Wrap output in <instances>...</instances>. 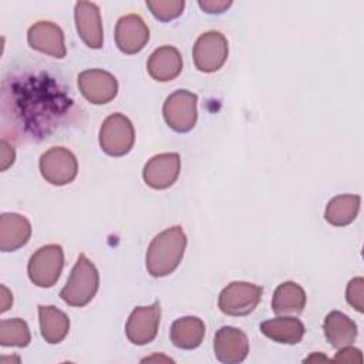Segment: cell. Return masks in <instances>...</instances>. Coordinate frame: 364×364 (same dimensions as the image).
<instances>
[{"label":"cell","mask_w":364,"mask_h":364,"mask_svg":"<svg viewBox=\"0 0 364 364\" xmlns=\"http://www.w3.org/2000/svg\"><path fill=\"white\" fill-rule=\"evenodd\" d=\"M186 247V235L181 226H172L158 233L148 246L145 264L154 277L172 273L182 260Z\"/></svg>","instance_id":"1"},{"label":"cell","mask_w":364,"mask_h":364,"mask_svg":"<svg viewBox=\"0 0 364 364\" xmlns=\"http://www.w3.org/2000/svg\"><path fill=\"white\" fill-rule=\"evenodd\" d=\"M100 284V274L94 263L85 256L80 255L65 286L60 291V297L73 307H82L88 304Z\"/></svg>","instance_id":"2"},{"label":"cell","mask_w":364,"mask_h":364,"mask_svg":"<svg viewBox=\"0 0 364 364\" xmlns=\"http://www.w3.org/2000/svg\"><path fill=\"white\" fill-rule=\"evenodd\" d=\"M64 266V252L60 245L41 246L27 266L30 280L38 287H51L57 283Z\"/></svg>","instance_id":"3"},{"label":"cell","mask_w":364,"mask_h":364,"mask_svg":"<svg viewBox=\"0 0 364 364\" xmlns=\"http://www.w3.org/2000/svg\"><path fill=\"white\" fill-rule=\"evenodd\" d=\"M135 142L132 122L124 114H111L101 125L100 146L111 156L128 154Z\"/></svg>","instance_id":"4"},{"label":"cell","mask_w":364,"mask_h":364,"mask_svg":"<svg viewBox=\"0 0 364 364\" xmlns=\"http://www.w3.org/2000/svg\"><path fill=\"white\" fill-rule=\"evenodd\" d=\"M263 289L249 282H232L219 294L218 306L228 316H246L252 313L260 299Z\"/></svg>","instance_id":"5"},{"label":"cell","mask_w":364,"mask_h":364,"mask_svg":"<svg viewBox=\"0 0 364 364\" xmlns=\"http://www.w3.org/2000/svg\"><path fill=\"white\" fill-rule=\"evenodd\" d=\"M40 172L51 185H67L73 182L78 172L75 155L63 146H53L40 158Z\"/></svg>","instance_id":"6"},{"label":"cell","mask_w":364,"mask_h":364,"mask_svg":"<svg viewBox=\"0 0 364 364\" xmlns=\"http://www.w3.org/2000/svg\"><path fill=\"white\" fill-rule=\"evenodd\" d=\"M196 94L188 90H178L172 92L164 102V118L166 124L176 132L191 131L198 118Z\"/></svg>","instance_id":"7"},{"label":"cell","mask_w":364,"mask_h":364,"mask_svg":"<svg viewBox=\"0 0 364 364\" xmlns=\"http://www.w3.org/2000/svg\"><path fill=\"white\" fill-rule=\"evenodd\" d=\"M229 53L228 40L219 31H206L193 46V63L202 73H215L226 61Z\"/></svg>","instance_id":"8"},{"label":"cell","mask_w":364,"mask_h":364,"mask_svg":"<svg viewBox=\"0 0 364 364\" xmlns=\"http://www.w3.org/2000/svg\"><path fill=\"white\" fill-rule=\"evenodd\" d=\"M161 320V304L155 301L151 306H139L132 310L125 324V334L135 346L151 343L158 333Z\"/></svg>","instance_id":"9"},{"label":"cell","mask_w":364,"mask_h":364,"mask_svg":"<svg viewBox=\"0 0 364 364\" xmlns=\"http://www.w3.org/2000/svg\"><path fill=\"white\" fill-rule=\"evenodd\" d=\"M77 82L84 98L97 105L112 101L118 92L117 78L111 73L100 68H91L80 73Z\"/></svg>","instance_id":"10"},{"label":"cell","mask_w":364,"mask_h":364,"mask_svg":"<svg viewBox=\"0 0 364 364\" xmlns=\"http://www.w3.org/2000/svg\"><path fill=\"white\" fill-rule=\"evenodd\" d=\"M181 171V156L176 152H164L152 156L144 166L142 176L148 186L166 189L175 183Z\"/></svg>","instance_id":"11"},{"label":"cell","mask_w":364,"mask_h":364,"mask_svg":"<svg viewBox=\"0 0 364 364\" xmlns=\"http://www.w3.org/2000/svg\"><path fill=\"white\" fill-rule=\"evenodd\" d=\"M213 351L215 357L220 363H242L249 353V340L242 330L230 326H223L215 334Z\"/></svg>","instance_id":"12"},{"label":"cell","mask_w":364,"mask_h":364,"mask_svg":"<svg viewBox=\"0 0 364 364\" xmlns=\"http://www.w3.org/2000/svg\"><path fill=\"white\" fill-rule=\"evenodd\" d=\"M149 40V30L138 14L122 16L115 26V43L125 54L139 53Z\"/></svg>","instance_id":"13"},{"label":"cell","mask_w":364,"mask_h":364,"mask_svg":"<svg viewBox=\"0 0 364 364\" xmlns=\"http://www.w3.org/2000/svg\"><path fill=\"white\" fill-rule=\"evenodd\" d=\"M74 18L81 40L90 48H101L104 36L100 7L91 1H78L75 3Z\"/></svg>","instance_id":"14"},{"label":"cell","mask_w":364,"mask_h":364,"mask_svg":"<svg viewBox=\"0 0 364 364\" xmlns=\"http://www.w3.org/2000/svg\"><path fill=\"white\" fill-rule=\"evenodd\" d=\"M27 40L31 48L55 58L65 57L63 30L51 21H37L28 28Z\"/></svg>","instance_id":"15"},{"label":"cell","mask_w":364,"mask_h":364,"mask_svg":"<svg viewBox=\"0 0 364 364\" xmlns=\"http://www.w3.org/2000/svg\"><path fill=\"white\" fill-rule=\"evenodd\" d=\"M146 70L149 75L156 81H171L176 78L182 71L181 53L172 46H162L149 55Z\"/></svg>","instance_id":"16"},{"label":"cell","mask_w":364,"mask_h":364,"mask_svg":"<svg viewBox=\"0 0 364 364\" xmlns=\"http://www.w3.org/2000/svg\"><path fill=\"white\" fill-rule=\"evenodd\" d=\"M31 235V225L27 218L18 213H3L0 216V249L14 252L23 247Z\"/></svg>","instance_id":"17"},{"label":"cell","mask_w":364,"mask_h":364,"mask_svg":"<svg viewBox=\"0 0 364 364\" xmlns=\"http://www.w3.org/2000/svg\"><path fill=\"white\" fill-rule=\"evenodd\" d=\"M326 340L334 347L341 348L351 346L357 337L355 323L341 311H330L323 323Z\"/></svg>","instance_id":"18"},{"label":"cell","mask_w":364,"mask_h":364,"mask_svg":"<svg viewBox=\"0 0 364 364\" xmlns=\"http://www.w3.org/2000/svg\"><path fill=\"white\" fill-rule=\"evenodd\" d=\"M171 341L182 350H193L200 346L205 337V323L195 316L175 320L171 326Z\"/></svg>","instance_id":"19"},{"label":"cell","mask_w":364,"mask_h":364,"mask_svg":"<svg viewBox=\"0 0 364 364\" xmlns=\"http://www.w3.org/2000/svg\"><path fill=\"white\" fill-rule=\"evenodd\" d=\"M260 331L267 338L282 344H297L304 336V324L296 317H276L260 324Z\"/></svg>","instance_id":"20"},{"label":"cell","mask_w":364,"mask_h":364,"mask_svg":"<svg viewBox=\"0 0 364 364\" xmlns=\"http://www.w3.org/2000/svg\"><path fill=\"white\" fill-rule=\"evenodd\" d=\"M40 330L43 338L50 344L61 343L70 330V318L54 306H38Z\"/></svg>","instance_id":"21"},{"label":"cell","mask_w":364,"mask_h":364,"mask_svg":"<svg viewBox=\"0 0 364 364\" xmlns=\"http://www.w3.org/2000/svg\"><path fill=\"white\" fill-rule=\"evenodd\" d=\"M306 306V293L296 282H284L277 286L272 299V309L276 314L300 313Z\"/></svg>","instance_id":"22"},{"label":"cell","mask_w":364,"mask_h":364,"mask_svg":"<svg viewBox=\"0 0 364 364\" xmlns=\"http://www.w3.org/2000/svg\"><path fill=\"white\" fill-rule=\"evenodd\" d=\"M358 195H338L334 196L326 206L324 218L333 226L350 225L360 210Z\"/></svg>","instance_id":"23"},{"label":"cell","mask_w":364,"mask_h":364,"mask_svg":"<svg viewBox=\"0 0 364 364\" xmlns=\"http://www.w3.org/2000/svg\"><path fill=\"white\" fill-rule=\"evenodd\" d=\"M31 340L28 326L21 318H9L0 323V344L3 347H26Z\"/></svg>","instance_id":"24"},{"label":"cell","mask_w":364,"mask_h":364,"mask_svg":"<svg viewBox=\"0 0 364 364\" xmlns=\"http://www.w3.org/2000/svg\"><path fill=\"white\" fill-rule=\"evenodd\" d=\"M146 6L155 18L161 21H171L179 17L183 11V0H146Z\"/></svg>","instance_id":"25"},{"label":"cell","mask_w":364,"mask_h":364,"mask_svg":"<svg viewBox=\"0 0 364 364\" xmlns=\"http://www.w3.org/2000/svg\"><path fill=\"white\" fill-rule=\"evenodd\" d=\"M346 299L350 306H353L357 311L363 313L364 310V279L354 277L348 282L346 289Z\"/></svg>","instance_id":"26"},{"label":"cell","mask_w":364,"mask_h":364,"mask_svg":"<svg viewBox=\"0 0 364 364\" xmlns=\"http://www.w3.org/2000/svg\"><path fill=\"white\" fill-rule=\"evenodd\" d=\"M334 360L336 361H346V363H354V361L361 363L363 355H361V351L358 348H354L351 346H346V347H341L338 350Z\"/></svg>","instance_id":"27"},{"label":"cell","mask_w":364,"mask_h":364,"mask_svg":"<svg viewBox=\"0 0 364 364\" xmlns=\"http://www.w3.org/2000/svg\"><path fill=\"white\" fill-rule=\"evenodd\" d=\"M199 7L206 11V13H223L226 9H229L232 6V1H226V0H205V1H199L198 3Z\"/></svg>","instance_id":"28"},{"label":"cell","mask_w":364,"mask_h":364,"mask_svg":"<svg viewBox=\"0 0 364 364\" xmlns=\"http://www.w3.org/2000/svg\"><path fill=\"white\" fill-rule=\"evenodd\" d=\"M0 148H1V171H6L13 162H14V158H16V154H14V149L11 145H9V142L6 139H1L0 142Z\"/></svg>","instance_id":"29"},{"label":"cell","mask_w":364,"mask_h":364,"mask_svg":"<svg viewBox=\"0 0 364 364\" xmlns=\"http://www.w3.org/2000/svg\"><path fill=\"white\" fill-rule=\"evenodd\" d=\"M11 304H13V296L10 290L4 284H1V311L3 313L7 311L11 307Z\"/></svg>","instance_id":"30"}]
</instances>
